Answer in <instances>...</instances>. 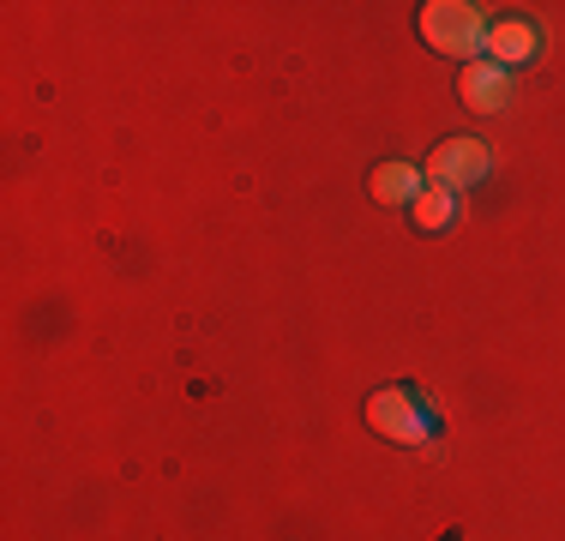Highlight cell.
Wrapping results in <instances>:
<instances>
[{
    "mask_svg": "<svg viewBox=\"0 0 565 541\" xmlns=\"http://www.w3.org/2000/svg\"><path fill=\"white\" fill-rule=\"evenodd\" d=\"M422 36L439 54H451V61L469 66L481 49H488V19H481V7H463V0H427L422 7Z\"/></svg>",
    "mask_w": 565,
    "mask_h": 541,
    "instance_id": "cell-1",
    "label": "cell"
},
{
    "mask_svg": "<svg viewBox=\"0 0 565 541\" xmlns=\"http://www.w3.org/2000/svg\"><path fill=\"white\" fill-rule=\"evenodd\" d=\"M367 422L380 427L392 445H427V439H434V415H427L422 397H409V391H373V397H367Z\"/></svg>",
    "mask_w": 565,
    "mask_h": 541,
    "instance_id": "cell-2",
    "label": "cell"
},
{
    "mask_svg": "<svg viewBox=\"0 0 565 541\" xmlns=\"http://www.w3.org/2000/svg\"><path fill=\"white\" fill-rule=\"evenodd\" d=\"M488 145L481 139H446L434 157H427V174H434V187H446V193H463V187H476L481 174H488Z\"/></svg>",
    "mask_w": 565,
    "mask_h": 541,
    "instance_id": "cell-3",
    "label": "cell"
},
{
    "mask_svg": "<svg viewBox=\"0 0 565 541\" xmlns=\"http://www.w3.org/2000/svg\"><path fill=\"white\" fill-rule=\"evenodd\" d=\"M535 54H542V31H535L530 19H500V24H488V61L493 66H530Z\"/></svg>",
    "mask_w": 565,
    "mask_h": 541,
    "instance_id": "cell-4",
    "label": "cell"
},
{
    "mask_svg": "<svg viewBox=\"0 0 565 541\" xmlns=\"http://www.w3.org/2000/svg\"><path fill=\"white\" fill-rule=\"evenodd\" d=\"M457 91H463L469 108H481V115H493V108H505V91H511V73L493 61H469L463 78H457Z\"/></svg>",
    "mask_w": 565,
    "mask_h": 541,
    "instance_id": "cell-5",
    "label": "cell"
},
{
    "mask_svg": "<svg viewBox=\"0 0 565 541\" xmlns=\"http://www.w3.org/2000/svg\"><path fill=\"white\" fill-rule=\"evenodd\" d=\"M373 199L380 205H415L422 199V169L415 162H380L373 169Z\"/></svg>",
    "mask_w": 565,
    "mask_h": 541,
    "instance_id": "cell-6",
    "label": "cell"
},
{
    "mask_svg": "<svg viewBox=\"0 0 565 541\" xmlns=\"http://www.w3.org/2000/svg\"><path fill=\"white\" fill-rule=\"evenodd\" d=\"M415 229H446L457 216V193H446V187H422V199H415Z\"/></svg>",
    "mask_w": 565,
    "mask_h": 541,
    "instance_id": "cell-7",
    "label": "cell"
}]
</instances>
